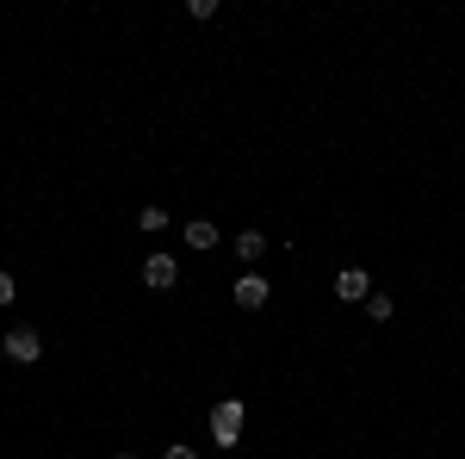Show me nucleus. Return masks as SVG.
Returning <instances> with one entry per match:
<instances>
[{"instance_id":"1","label":"nucleus","mask_w":465,"mask_h":459,"mask_svg":"<svg viewBox=\"0 0 465 459\" xmlns=\"http://www.w3.org/2000/svg\"><path fill=\"white\" fill-rule=\"evenodd\" d=\"M242 423H249V404H242V397H217V410H212V441L217 447H242Z\"/></svg>"},{"instance_id":"2","label":"nucleus","mask_w":465,"mask_h":459,"mask_svg":"<svg viewBox=\"0 0 465 459\" xmlns=\"http://www.w3.org/2000/svg\"><path fill=\"white\" fill-rule=\"evenodd\" d=\"M0 348H6L13 366H37V360H44V335H37V329H6Z\"/></svg>"},{"instance_id":"3","label":"nucleus","mask_w":465,"mask_h":459,"mask_svg":"<svg viewBox=\"0 0 465 459\" xmlns=\"http://www.w3.org/2000/svg\"><path fill=\"white\" fill-rule=\"evenodd\" d=\"M143 285H149V292H174V285H180V261L155 248V254L143 261Z\"/></svg>"},{"instance_id":"4","label":"nucleus","mask_w":465,"mask_h":459,"mask_svg":"<svg viewBox=\"0 0 465 459\" xmlns=\"http://www.w3.org/2000/svg\"><path fill=\"white\" fill-rule=\"evenodd\" d=\"M335 298H348V304H366V298H372V280H366V267H341V274H335Z\"/></svg>"},{"instance_id":"5","label":"nucleus","mask_w":465,"mask_h":459,"mask_svg":"<svg viewBox=\"0 0 465 459\" xmlns=\"http://www.w3.org/2000/svg\"><path fill=\"white\" fill-rule=\"evenodd\" d=\"M267 298H273V285L261 280V274H242V280H236V304H242V311H267Z\"/></svg>"},{"instance_id":"6","label":"nucleus","mask_w":465,"mask_h":459,"mask_svg":"<svg viewBox=\"0 0 465 459\" xmlns=\"http://www.w3.org/2000/svg\"><path fill=\"white\" fill-rule=\"evenodd\" d=\"M261 254H267V236H261V230H242V236H236V261H242V267H254Z\"/></svg>"},{"instance_id":"7","label":"nucleus","mask_w":465,"mask_h":459,"mask_svg":"<svg viewBox=\"0 0 465 459\" xmlns=\"http://www.w3.org/2000/svg\"><path fill=\"white\" fill-rule=\"evenodd\" d=\"M186 243L193 248H217V224L212 217H193V224H186Z\"/></svg>"},{"instance_id":"8","label":"nucleus","mask_w":465,"mask_h":459,"mask_svg":"<svg viewBox=\"0 0 465 459\" xmlns=\"http://www.w3.org/2000/svg\"><path fill=\"white\" fill-rule=\"evenodd\" d=\"M366 317H372V323H391V317H397V298L372 292V298H366Z\"/></svg>"},{"instance_id":"9","label":"nucleus","mask_w":465,"mask_h":459,"mask_svg":"<svg viewBox=\"0 0 465 459\" xmlns=\"http://www.w3.org/2000/svg\"><path fill=\"white\" fill-rule=\"evenodd\" d=\"M137 224L155 236V230H168V212H162V205H143V212H137Z\"/></svg>"},{"instance_id":"10","label":"nucleus","mask_w":465,"mask_h":459,"mask_svg":"<svg viewBox=\"0 0 465 459\" xmlns=\"http://www.w3.org/2000/svg\"><path fill=\"white\" fill-rule=\"evenodd\" d=\"M13 298H19V280H13V274H0V304H13Z\"/></svg>"},{"instance_id":"11","label":"nucleus","mask_w":465,"mask_h":459,"mask_svg":"<svg viewBox=\"0 0 465 459\" xmlns=\"http://www.w3.org/2000/svg\"><path fill=\"white\" fill-rule=\"evenodd\" d=\"M162 459H199V454H193V447H180V441H174V447H168Z\"/></svg>"},{"instance_id":"12","label":"nucleus","mask_w":465,"mask_h":459,"mask_svg":"<svg viewBox=\"0 0 465 459\" xmlns=\"http://www.w3.org/2000/svg\"><path fill=\"white\" fill-rule=\"evenodd\" d=\"M118 459H137V454H118Z\"/></svg>"}]
</instances>
